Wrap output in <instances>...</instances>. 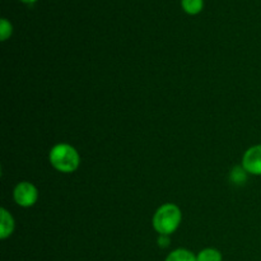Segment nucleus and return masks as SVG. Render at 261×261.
<instances>
[{
	"mask_svg": "<svg viewBox=\"0 0 261 261\" xmlns=\"http://www.w3.org/2000/svg\"><path fill=\"white\" fill-rule=\"evenodd\" d=\"M51 166L59 172L71 173L78 170L81 165V155L74 147L66 143H60L53 147L48 154Z\"/></svg>",
	"mask_w": 261,
	"mask_h": 261,
	"instance_id": "nucleus-1",
	"label": "nucleus"
},
{
	"mask_svg": "<svg viewBox=\"0 0 261 261\" xmlns=\"http://www.w3.org/2000/svg\"><path fill=\"white\" fill-rule=\"evenodd\" d=\"M182 219L180 208L175 204H165L160 206L153 217V227L160 234L171 236L178 228Z\"/></svg>",
	"mask_w": 261,
	"mask_h": 261,
	"instance_id": "nucleus-2",
	"label": "nucleus"
},
{
	"mask_svg": "<svg viewBox=\"0 0 261 261\" xmlns=\"http://www.w3.org/2000/svg\"><path fill=\"white\" fill-rule=\"evenodd\" d=\"M12 33H13L12 23H10L8 19H5V18H3V19L0 20V40L7 41L8 38L12 36Z\"/></svg>",
	"mask_w": 261,
	"mask_h": 261,
	"instance_id": "nucleus-9",
	"label": "nucleus"
},
{
	"mask_svg": "<svg viewBox=\"0 0 261 261\" xmlns=\"http://www.w3.org/2000/svg\"><path fill=\"white\" fill-rule=\"evenodd\" d=\"M196 261H223V255L219 250L208 247L196 255Z\"/></svg>",
	"mask_w": 261,
	"mask_h": 261,
	"instance_id": "nucleus-7",
	"label": "nucleus"
},
{
	"mask_svg": "<svg viewBox=\"0 0 261 261\" xmlns=\"http://www.w3.org/2000/svg\"><path fill=\"white\" fill-rule=\"evenodd\" d=\"M22 3H25V4H33V3H36L37 0H20Z\"/></svg>",
	"mask_w": 261,
	"mask_h": 261,
	"instance_id": "nucleus-11",
	"label": "nucleus"
},
{
	"mask_svg": "<svg viewBox=\"0 0 261 261\" xmlns=\"http://www.w3.org/2000/svg\"><path fill=\"white\" fill-rule=\"evenodd\" d=\"M165 261H196V256L186 249H176L168 254Z\"/></svg>",
	"mask_w": 261,
	"mask_h": 261,
	"instance_id": "nucleus-6",
	"label": "nucleus"
},
{
	"mask_svg": "<svg viewBox=\"0 0 261 261\" xmlns=\"http://www.w3.org/2000/svg\"><path fill=\"white\" fill-rule=\"evenodd\" d=\"M242 168L250 175L261 176V144L254 145L245 152Z\"/></svg>",
	"mask_w": 261,
	"mask_h": 261,
	"instance_id": "nucleus-4",
	"label": "nucleus"
},
{
	"mask_svg": "<svg viewBox=\"0 0 261 261\" xmlns=\"http://www.w3.org/2000/svg\"><path fill=\"white\" fill-rule=\"evenodd\" d=\"M158 245L160 247H167L170 245V236H166V234H160V239H158Z\"/></svg>",
	"mask_w": 261,
	"mask_h": 261,
	"instance_id": "nucleus-10",
	"label": "nucleus"
},
{
	"mask_svg": "<svg viewBox=\"0 0 261 261\" xmlns=\"http://www.w3.org/2000/svg\"><path fill=\"white\" fill-rule=\"evenodd\" d=\"M0 214H2V218H0V239L7 240L8 237L12 236L13 231H14V219L5 208L0 209Z\"/></svg>",
	"mask_w": 261,
	"mask_h": 261,
	"instance_id": "nucleus-5",
	"label": "nucleus"
},
{
	"mask_svg": "<svg viewBox=\"0 0 261 261\" xmlns=\"http://www.w3.org/2000/svg\"><path fill=\"white\" fill-rule=\"evenodd\" d=\"M181 7L188 14H199L204 8V0H181Z\"/></svg>",
	"mask_w": 261,
	"mask_h": 261,
	"instance_id": "nucleus-8",
	"label": "nucleus"
},
{
	"mask_svg": "<svg viewBox=\"0 0 261 261\" xmlns=\"http://www.w3.org/2000/svg\"><path fill=\"white\" fill-rule=\"evenodd\" d=\"M13 196H14V200L18 205L22 206V208H30V206L35 205L36 201H37L38 191L33 184L23 181L14 188Z\"/></svg>",
	"mask_w": 261,
	"mask_h": 261,
	"instance_id": "nucleus-3",
	"label": "nucleus"
}]
</instances>
